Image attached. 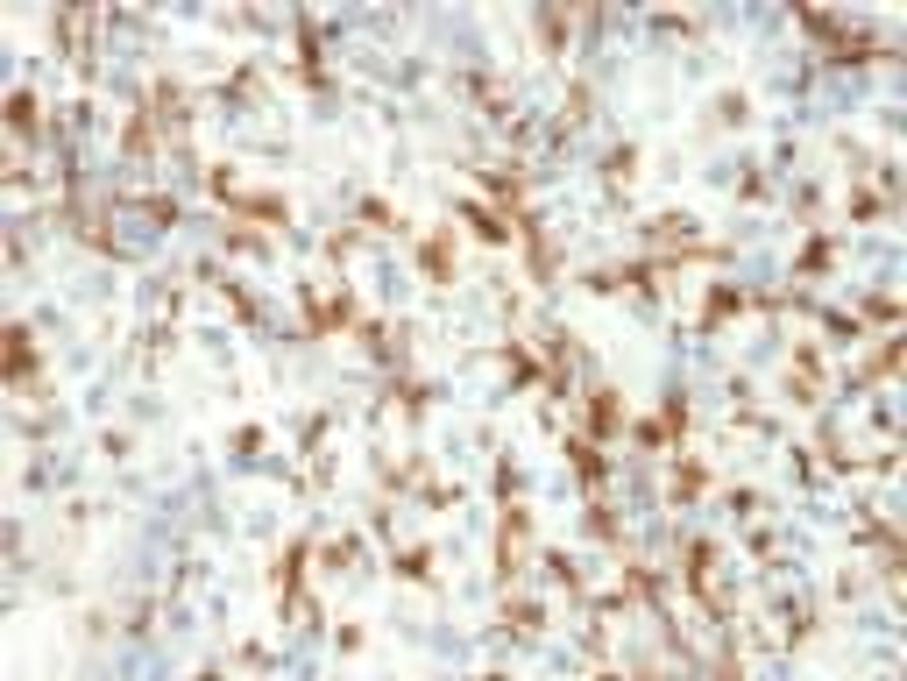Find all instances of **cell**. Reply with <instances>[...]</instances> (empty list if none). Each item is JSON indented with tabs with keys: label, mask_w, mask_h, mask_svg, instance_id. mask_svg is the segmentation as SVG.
<instances>
[{
	"label": "cell",
	"mask_w": 907,
	"mask_h": 681,
	"mask_svg": "<svg viewBox=\"0 0 907 681\" xmlns=\"http://www.w3.org/2000/svg\"><path fill=\"white\" fill-rule=\"evenodd\" d=\"M567 462H574V476H582L589 490H603V483H610V454H603L589 433H567Z\"/></svg>",
	"instance_id": "ba28073f"
},
{
	"label": "cell",
	"mask_w": 907,
	"mask_h": 681,
	"mask_svg": "<svg viewBox=\"0 0 907 681\" xmlns=\"http://www.w3.org/2000/svg\"><path fill=\"white\" fill-rule=\"evenodd\" d=\"M220 235H227V249H241V256H263V249H270L263 235H249V227H220Z\"/></svg>",
	"instance_id": "4dcf8cb0"
},
{
	"label": "cell",
	"mask_w": 907,
	"mask_h": 681,
	"mask_svg": "<svg viewBox=\"0 0 907 681\" xmlns=\"http://www.w3.org/2000/svg\"><path fill=\"white\" fill-rule=\"evenodd\" d=\"M504 625H511L518 639H539V632H546V611H539V603H525V596H518L511 611H504Z\"/></svg>",
	"instance_id": "44dd1931"
},
{
	"label": "cell",
	"mask_w": 907,
	"mask_h": 681,
	"mask_svg": "<svg viewBox=\"0 0 907 681\" xmlns=\"http://www.w3.org/2000/svg\"><path fill=\"white\" fill-rule=\"evenodd\" d=\"M305 561H312V540H291L270 568V589H277V611H298L305 603Z\"/></svg>",
	"instance_id": "277c9868"
},
{
	"label": "cell",
	"mask_w": 907,
	"mask_h": 681,
	"mask_svg": "<svg viewBox=\"0 0 907 681\" xmlns=\"http://www.w3.org/2000/svg\"><path fill=\"white\" fill-rule=\"evenodd\" d=\"M121 149H128L135 164H142L149 149H156V114H149V107H142V114H128V128H121Z\"/></svg>",
	"instance_id": "2e32d148"
},
{
	"label": "cell",
	"mask_w": 907,
	"mask_h": 681,
	"mask_svg": "<svg viewBox=\"0 0 907 681\" xmlns=\"http://www.w3.org/2000/svg\"><path fill=\"white\" fill-rule=\"evenodd\" d=\"M688 426H695V405L674 391L667 405H659V433H667V447H681V440H688Z\"/></svg>",
	"instance_id": "9a60e30c"
},
{
	"label": "cell",
	"mask_w": 907,
	"mask_h": 681,
	"mask_svg": "<svg viewBox=\"0 0 907 681\" xmlns=\"http://www.w3.org/2000/svg\"><path fill=\"white\" fill-rule=\"evenodd\" d=\"M589 533H596V540H617V511H610L603 497H589Z\"/></svg>",
	"instance_id": "83f0119b"
},
{
	"label": "cell",
	"mask_w": 907,
	"mask_h": 681,
	"mask_svg": "<svg viewBox=\"0 0 907 681\" xmlns=\"http://www.w3.org/2000/svg\"><path fill=\"white\" fill-rule=\"evenodd\" d=\"M525 540H532V511L518 497H504V518H497V582H511L525 568Z\"/></svg>",
	"instance_id": "7a4b0ae2"
},
{
	"label": "cell",
	"mask_w": 907,
	"mask_h": 681,
	"mask_svg": "<svg viewBox=\"0 0 907 681\" xmlns=\"http://www.w3.org/2000/svg\"><path fill=\"white\" fill-rule=\"evenodd\" d=\"M589 107H596V86H589V79H574V86H567V100H560V121H567V128H582V121H589Z\"/></svg>",
	"instance_id": "ac0fdd59"
},
{
	"label": "cell",
	"mask_w": 907,
	"mask_h": 681,
	"mask_svg": "<svg viewBox=\"0 0 907 681\" xmlns=\"http://www.w3.org/2000/svg\"><path fill=\"white\" fill-rule=\"evenodd\" d=\"M8 128H15L22 142H36V135H43V107H36V93H29V86H15V93H8Z\"/></svg>",
	"instance_id": "7c38bea8"
},
{
	"label": "cell",
	"mask_w": 907,
	"mask_h": 681,
	"mask_svg": "<svg viewBox=\"0 0 907 681\" xmlns=\"http://www.w3.org/2000/svg\"><path fill=\"white\" fill-rule=\"evenodd\" d=\"M582 405H589V440H617V433H624V405H617L610 384H589Z\"/></svg>",
	"instance_id": "52a82bcc"
},
{
	"label": "cell",
	"mask_w": 907,
	"mask_h": 681,
	"mask_svg": "<svg viewBox=\"0 0 907 681\" xmlns=\"http://www.w3.org/2000/svg\"><path fill=\"white\" fill-rule=\"evenodd\" d=\"M539 568H546V575H553V582H560L567 596H582V568H574V561H567L560 547H546V554H539Z\"/></svg>",
	"instance_id": "ffe728a7"
},
{
	"label": "cell",
	"mask_w": 907,
	"mask_h": 681,
	"mask_svg": "<svg viewBox=\"0 0 907 681\" xmlns=\"http://www.w3.org/2000/svg\"><path fill=\"white\" fill-rule=\"evenodd\" d=\"M206 185L227 199V213H241V220H270V227H291V206L277 199V192H241L227 171H206Z\"/></svg>",
	"instance_id": "6da1fadb"
},
{
	"label": "cell",
	"mask_w": 907,
	"mask_h": 681,
	"mask_svg": "<svg viewBox=\"0 0 907 681\" xmlns=\"http://www.w3.org/2000/svg\"><path fill=\"white\" fill-rule=\"evenodd\" d=\"M298 71H305V86H326V50H319L312 15H298Z\"/></svg>",
	"instance_id": "8fae6325"
},
{
	"label": "cell",
	"mask_w": 907,
	"mask_h": 681,
	"mask_svg": "<svg viewBox=\"0 0 907 681\" xmlns=\"http://www.w3.org/2000/svg\"><path fill=\"white\" fill-rule=\"evenodd\" d=\"M461 220H468V227H475V235H482V242H489V249H504V242H511V235H518V227H511V220H504V213H497V206H482V199H461Z\"/></svg>",
	"instance_id": "30bf717a"
},
{
	"label": "cell",
	"mask_w": 907,
	"mask_h": 681,
	"mask_svg": "<svg viewBox=\"0 0 907 681\" xmlns=\"http://www.w3.org/2000/svg\"><path fill=\"white\" fill-rule=\"evenodd\" d=\"M419 263H426V284H454V227H433L426 235V249H419Z\"/></svg>",
	"instance_id": "9c48e42d"
},
{
	"label": "cell",
	"mask_w": 907,
	"mask_h": 681,
	"mask_svg": "<svg viewBox=\"0 0 907 681\" xmlns=\"http://www.w3.org/2000/svg\"><path fill=\"white\" fill-rule=\"evenodd\" d=\"M390 568L404 582H433V547H404V554H390Z\"/></svg>",
	"instance_id": "d6986e66"
},
{
	"label": "cell",
	"mask_w": 907,
	"mask_h": 681,
	"mask_svg": "<svg viewBox=\"0 0 907 681\" xmlns=\"http://www.w3.org/2000/svg\"><path fill=\"white\" fill-rule=\"evenodd\" d=\"M851 220H879V192H851Z\"/></svg>",
	"instance_id": "8d00e7d4"
},
{
	"label": "cell",
	"mask_w": 907,
	"mask_h": 681,
	"mask_svg": "<svg viewBox=\"0 0 907 681\" xmlns=\"http://www.w3.org/2000/svg\"><path fill=\"white\" fill-rule=\"evenodd\" d=\"M135 206H142L149 220H163V227H178V199H171V192H149V199H135Z\"/></svg>",
	"instance_id": "4316f807"
},
{
	"label": "cell",
	"mask_w": 907,
	"mask_h": 681,
	"mask_svg": "<svg viewBox=\"0 0 907 681\" xmlns=\"http://www.w3.org/2000/svg\"><path fill=\"white\" fill-rule=\"evenodd\" d=\"M220 298H227V306H234V313H241V320H256V298H249V291H241V284H234V277H227V284H220Z\"/></svg>",
	"instance_id": "d6a6232c"
},
{
	"label": "cell",
	"mask_w": 907,
	"mask_h": 681,
	"mask_svg": "<svg viewBox=\"0 0 907 681\" xmlns=\"http://www.w3.org/2000/svg\"><path fill=\"white\" fill-rule=\"evenodd\" d=\"M745 114H752L745 93H723V100H716V121H745Z\"/></svg>",
	"instance_id": "e575fe53"
},
{
	"label": "cell",
	"mask_w": 907,
	"mask_h": 681,
	"mask_svg": "<svg viewBox=\"0 0 907 681\" xmlns=\"http://www.w3.org/2000/svg\"><path fill=\"white\" fill-rule=\"evenodd\" d=\"M341 327H355V298L348 291H334V298L305 291V334L319 341V334H341Z\"/></svg>",
	"instance_id": "5b68a950"
},
{
	"label": "cell",
	"mask_w": 907,
	"mask_h": 681,
	"mask_svg": "<svg viewBox=\"0 0 907 681\" xmlns=\"http://www.w3.org/2000/svg\"><path fill=\"white\" fill-rule=\"evenodd\" d=\"M390 405H404V419H419V412H426V384H411V376H397V384H390Z\"/></svg>",
	"instance_id": "d4e9b609"
},
{
	"label": "cell",
	"mask_w": 907,
	"mask_h": 681,
	"mask_svg": "<svg viewBox=\"0 0 907 681\" xmlns=\"http://www.w3.org/2000/svg\"><path fill=\"white\" fill-rule=\"evenodd\" d=\"M603 178H610V185H631V178H638V149H631V142H617L610 157H603Z\"/></svg>",
	"instance_id": "603a6c76"
},
{
	"label": "cell",
	"mask_w": 907,
	"mask_h": 681,
	"mask_svg": "<svg viewBox=\"0 0 907 681\" xmlns=\"http://www.w3.org/2000/svg\"><path fill=\"white\" fill-rule=\"evenodd\" d=\"M29 376H36V334L8 327V384H29Z\"/></svg>",
	"instance_id": "4fadbf2b"
},
{
	"label": "cell",
	"mask_w": 907,
	"mask_h": 681,
	"mask_svg": "<svg viewBox=\"0 0 907 681\" xmlns=\"http://www.w3.org/2000/svg\"><path fill=\"white\" fill-rule=\"evenodd\" d=\"M830 256H837V242H830V235H815V242L801 249V263H794V284H808V277H822V270H830Z\"/></svg>",
	"instance_id": "e0dca14e"
},
{
	"label": "cell",
	"mask_w": 907,
	"mask_h": 681,
	"mask_svg": "<svg viewBox=\"0 0 907 681\" xmlns=\"http://www.w3.org/2000/svg\"><path fill=\"white\" fill-rule=\"evenodd\" d=\"M688 596L702 603L709 618H723V596H716V540H688V568H681Z\"/></svg>",
	"instance_id": "3957f363"
},
{
	"label": "cell",
	"mask_w": 907,
	"mask_h": 681,
	"mask_svg": "<svg viewBox=\"0 0 907 681\" xmlns=\"http://www.w3.org/2000/svg\"><path fill=\"white\" fill-rule=\"evenodd\" d=\"M631 440H638V447H667V433H659V419H638V426H631Z\"/></svg>",
	"instance_id": "d590c367"
},
{
	"label": "cell",
	"mask_w": 907,
	"mask_h": 681,
	"mask_svg": "<svg viewBox=\"0 0 907 681\" xmlns=\"http://www.w3.org/2000/svg\"><path fill=\"white\" fill-rule=\"evenodd\" d=\"M858 320H900V298H893V291H872Z\"/></svg>",
	"instance_id": "f1b7e54d"
},
{
	"label": "cell",
	"mask_w": 907,
	"mask_h": 681,
	"mask_svg": "<svg viewBox=\"0 0 907 681\" xmlns=\"http://www.w3.org/2000/svg\"><path fill=\"white\" fill-rule=\"evenodd\" d=\"M752 306V291H737V284H716L709 291V306H702V327H723L730 313H745Z\"/></svg>",
	"instance_id": "5bb4252c"
},
{
	"label": "cell",
	"mask_w": 907,
	"mask_h": 681,
	"mask_svg": "<svg viewBox=\"0 0 907 681\" xmlns=\"http://www.w3.org/2000/svg\"><path fill=\"white\" fill-rule=\"evenodd\" d=\"M808 632H815V618H808V611H787V646H801Z\"/></svg>",
	"instance_id": "74e56055"
},
{
	"label": "cell",
	"mask_w": 907,
	"mask_h": 681,
	"mask_svg": "<svg viewBox=\"0 0 907 681\" xmlns=\"http://www.w3.org/2000/svg\"><path fill=\"white\" fill-rule=\"evenodd\" d=\"M702 490H709V469H702V462H681V469H674V504H695Z\"/></svg>",
	"instance_id": "7402d4cb"
},
{
	"label": "cell",
	"mask_w": 907,
	"mask_h": 681,
	"mask_svg": "<svg viewBox=\"0 0 907 681\" xmlns=\"http://www.w3.org/2000/svg\"><path fill=\"white\" fill-rule=\"evenodd\" d=\"M815 447H822V462H830V469H851V454H844V440H837L830 426H822V440H815Z\"/></svg>",
	"instance_id": "1f68e13d"
},
{
	"label": "cell",
	"mask_w": 907,
	"mask_h": 681,
	"mask_svg": "<svg viewBox=\"0 0 907 681\" xmlns=\"http://www.w3.org/2000/svg\"><path fill=\"white\" fill-rule=\"evenodd\" d=\"M893 369H900V341H879V355L858 369V391H865V384H879V376H893Z\"/></svg>",
	"instance_id": "cb8c5ba5"
},
{
	"label": "cell",
	"mask_w": 907,
	"mask_h": 681,
	"mask_svg": "<svg viewBox=\"0 0 907 681\" xmlns=\"http://www.w3.org/2000/svg\"><path fill=\"white\" fill-rule=\"evenodd\" d=\"M362 220H369V227H404V220H397L383 199H362Z\"/></svg>",
	"instance_id": "836d02e7"
},
{
	"label": "cell",
	"mask_w": 907,
	"mask_h": 681,
	"mask_svg": "<svg viewBox=\"0 0 907 681\" xmlns=\"http://www.w3.org/2000/svg\"><path fill=\"white\" fill-rule=\"evenodd\" d=\"M539 43H546V50L567 43V15H560V8H539Z\"/></svg>",
	"instance_id": "484cf974"
},
{
	"label": "cell",
	"mask_w": 907,
	"mask_h": 681,
	"mask_svg": "<svg viewBox=\"0 0 907 681\" xmlns=\"http://www.w3.org/2000/svg\"><path fill=\"white\" fill-rule=\"evenodd\" d=\"M504 362H511V376H518V384H539V362H532V355H525L518 341L504 348Z\"/></svg>",
	"instance_id": "f546056e"
},
{
	"label": "cell",
	"mask_w": 907,
	"mask_h": 681,
	"mask_svg": "<svg viewBox=\"0 0 907 681\" xmlns=\"http://www.w3.org/2000/svg\"><path fill=\"white\" fill-rule=\"evenodd\" d=\"M149 114H156V128L171 135V142H185V128H192V114H185V86L156 79V86H149Z\"/></svg>",
	"instance_id": "8992f818"
}]
</instances>
